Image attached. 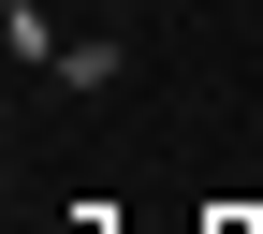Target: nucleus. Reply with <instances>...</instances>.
I'll list each match as a JSON object with an SVG mask.
<instances>
[{"instance_id":"f257e3e1","label":"nucleus","mask_w":263,"mask_h":234,"mask_svg":"<svg viewBox=\"0 0 263 234\" xmlns=\"http://www.w3.org/2000/svg\"><path fill=\"white\" fill-rule=\"evenodd\" d=\"M0 29H15V59H59V15L44 0H0Z\"/></svg>"},{"instance_id":"f03ea898","label":"nucleus","mask_w":263,"mask_h":234,"mask_svg":"<svg viewBox=\"0 0 263 234\" xmlns=\"http://www.w3.org/2000/svg\"><path fill=\"white\" fill-rule=\"evenodd\" d=\"M219 234H249V220H219Z\"/></svg>"}]
</instances>
